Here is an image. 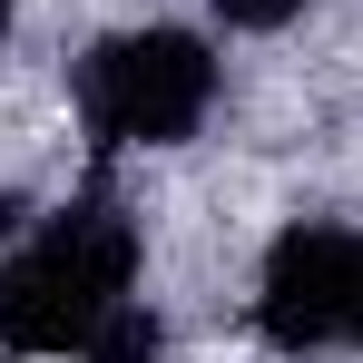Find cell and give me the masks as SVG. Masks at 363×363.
<instances>
[{
	"mask_svg": "<svg viewBox=\"0 0 363 363\" xmlns=\"http://www.w3.org/2000/svg\"><path fill=\"white\" fill-rule=\"evenodd\" d=\"M128 285H138V226L108 186H89L0 265V344L10 354H89V334L128 304Z\"/></svg>",
	"mask_w": 363,
	"mask_h": 363,
	"instance_id": "obj_1",
	"label": "cell"
},
{
	"mask_svg": "<svg viewBox=\"0 0 363 363\" xmlns=\"http://www.w3.org/2000/svg\"><path fill=\"white\" fill-rule=\"evenodd\" d=\"M354 255H363V226H285L255 275V334L275 354L354 344Z\"/></svg>",
	"mask_w": 363,
	"mask_h": 363,
	"instance_id": "obj_3",
	"label": "cell"
},
{
	"mask_svg": "<svg viewBox=\"0 0 363 363\" xmlns=\"http://www.w3.org/2000/svg\"><path fill=\"white\" fill-rule=\"evenodd\" d=\"M157 354H167L157 314H147V304H118V314L89 334V354H79V363H157Z\"/></svg>",
	"mask_w": 363,
	"mask_h": 363,
	"instance_id": "obj_4",
	"label": "cell"
},
{
	"mask_svg": "<svg viewBox=\"0 0 363 363\" xmlns=\"http://www.w3.org/2000/svg\"><path fill=\"white\" fill-rule=\"evenodd\" d=\"M354 344H363V255H354Z\"/></svg>",
	"mask_w": 363,
	"mask_h": 363,
	"instance_id": "obj_6",
	"label": "cell"
},
{
	"mask_svg": "<svg viewBox=\"0 0 363 363\" xmlns=\"http://www.w3.org/2000/svg\"><path fill=\"white\" fill-rule=\"evenodd\" d=\"M69 89L99 147H177L216 108V50L196 30H118L79 60Z\"/></svg>",
	"mask_w": 363,
	"mask_h": 363,
	"instance_id": "obj_2",
	"label": "cell"
},
{
	"mask_svg": "<svg viewBox=\"0 0 363 363\" xmlns=\"http://www.w3.org/2000/svg\"><path fill=\"white\" fill-rule=\"evenodd\" d=\"M0 30H10V0H0Z\"/></svg>",
	"mask_w": 363,
	"mask_h": 363,
	"instance_id": "obj_7",
	"label": "cell"
},
{
	"mask_svg": "<svg viewBox=\"0 0 363 363\" xmlns=\"http://www.w3.org/2000/svg\"><path fill=\"white\" fill-rule=\"evenodd\" d=\"M216 20L226 30H285V20H304V0H216Z\"/></svg>",
	"mask_w": 363,
	"mask_h": 363,
	"instance_id": "obj_5",
	"label": "cell"
}]
</instances>
